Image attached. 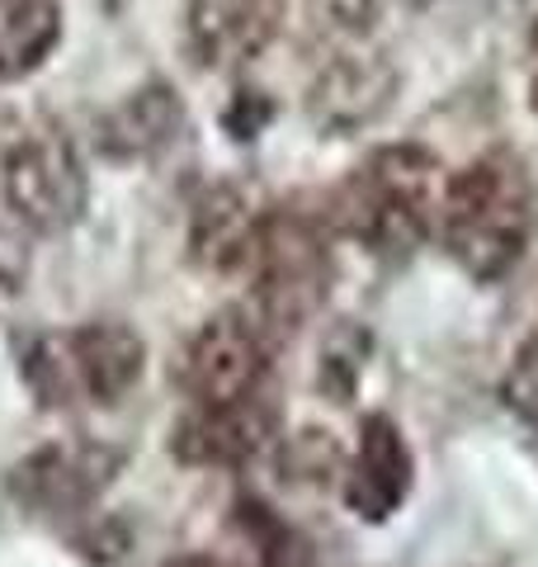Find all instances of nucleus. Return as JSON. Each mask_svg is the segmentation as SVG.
Instances as JSON below:
<instances>
[{"label": "nucleus", "mask_w": 538, "mask_h": 567, "mask_svg": "<svg viewBox=\"0 0 538 567\" xmlns=\"http://www.w3.org/2000/svg\"><path fill=\"white\" fill-rule=\"evenodd\" d=\"M392 95H397V66L387 62V52L350 48V52H335L331 62H321V71L312 76L308 118L321 133L345 137L379 123L387 114Z\"/></svg>", "instance_id": "7"}, {"label": "nucleus", "mask_w": 538, "mask_h": 567, "mask_svg": "<svg viewBox=\"0 0 538 567\" xmlns=\"http://www.w3.org/2000/svg\"><path fill=\"white\" fill-rule=\"evenodd\" d=\"M269 208L275 204H265L260 189H250L241 181L208 185L199 194V204H194V223H189L194 260L208 265V270H218V275H246Z\"/></svg>", "instance_id": "9"}, {"label": "nucleus", "mask_w": 538, "mask_h": 567, "mask_svg": "<svg viewBox=\"0 0 538 567\" xmlns=\"http://www.w3.org/2000/svg\"><path fill=\"white\" fill-rule=\"evenodd\" d=\"M444 162L416 142L379 147L331 194L327 223L379 256H411L439 223Z\"/></svg>", "instance_id": "1"}, {"label": "nucleus", "mask_w": 538, "mask_h": 567, "mask_svg": "<svg viewBox=\"0 0 538 567\" xmlns=\"http://www.w3.org/2000/svg\"><path fill=\"white\" fill-rule=\"evenodd\" d=\"M289 0H189L185 39L208 71H241L275 43Z\"/></svg>", "instance_id": "8"}, {"label": "nucleus", "mask_w": 538, "mask_h": 567, "mask_svg": "<svg viewBox=\"0 0 538 567\" xmlns=\"http://www.w3.org/2000/svg\"><path fill=\"white\" fill-rule=\"evenodd\" d=\"M529 110H534V118H538V71H534V81H529Z\"/></svg>", "instance_id": "17"}, {"label": "nucleus", "mask_w": 538, "mask_h": 567, "mask_svg": "<svg viewBox=\"0 0 538 567\" xmlns=\"http://www.w3.org/2000/svg\"><path fill=\"white\" fill-rule=\"evenodd\" d=\"M170 567H223L218 558H199V554H189V558H175Z\"/></svg>", "instance_id": "16"}, {"label": "nucleus", "mask_w": 538, "mask_h": 567, "mask_svg": "<svg viewBox=\"0 0 538 567\" xmlns=\"http://www.w3.org/2000/svg\"><path fill=\"white\" fill-rule=\"evenodd\" d=\"M435 233L477 284L515 270L529 241V181L510 152L477 156L448 175Z\"/></svg>", "instance_id": "2"}, {"label": "nucleus", "mask_w": 538, "mask_h": 567, "mask_svg": "<svg viewBox=\"0 0 538 567\" xmlns=\"http://www.w3.org/2000/svg\"><path fill=\"white\" fill-rule=\"evenodd\" d=\"M0 199L24 233H66L85 213V166L58 128L14 133L0 152Z\"/></svg>", "instance_id": "4"}, {"label": "nucleus", "mask_w": 538, "mask_h": 567, "mask_svg": "<svg viewBox=\"0 0 538 567\" xmlns=\"http://www.w3.org/2000/svg\"><path fill=\"white\" fill-rule=\"evenodd\" d=\"M373 10H379V0H312V20L331 33H345V39L369 33Z\"/></svg>", "instance_id": "15"}, {"label": "nucleus", "mask_w": 538, "mask_h": 567, "mask_svg": "<svg viewBox=\"0 0 538 567\" xmlns=\"http://www.w3.org/2000/svg\"><path fill=\"white\" fill-rule=\"evenodd\" d=\"M179 128H185V104L170 85L152 81L142 91H128L95 118V152L118 166L152 162L156 152H166L179 137Z\"/></svg>", "instance_id": "10"}, {"label": "nucleus", "mask_w": 538, "mask_h": 567, "mask_svg": "<svg viewBox=\"0 0 538 567\" xmlns=\"http://www.w3.org/2000/svg\"><path fill=\"white\" fill-rule=\"evenodd\" d=\"M48 369L58 388L52 393H76L95 406H114L142 383L147 369V341L128 322H85L43 346Z\"/></svg>", "instance_id": "6"}, {"label": "nucleus", "mask_w": 538, "mask_h": 567, "mask_svg": "<svg viewBox=\"0 0 538 567\" xmlns=\"http://www.w3.org/2000/svg\"><path fill=\"white\" fill-rule=\"evenodd\" d=\"M411 487V450L402 431L387 416H369L359 431V450L345 477V496L359 516L383 520L387 511L402 506V496Z\"/></svg>", "instance_id": "11"}, {"label": "nucleus", "mask_w": 538, "mask_h": 567, "mask_svg": "<svg viewBox=\"0 0 538 567\" xmlns=\"http://www.w3.org/2000/svg\"><path fill=\"white\" fill-rule=\"evenodd\" d=\"M327 275H331V260H327L321 223H312L308 213H293V208H269L260 241L246 265L250 312L269 331H293L321 308Z\"/></svg>", "instance_id": "3"}, {"label": "nucleus", "mask_w": 538, "mask_h": 567, "mask_svg": "<svg viewBox=\"0 0 538 567\" xmlns=\"http://www.w3.org/2000/svg\"><path fill=\"white\" fill-rule=\"evenodd\" d=\"M269 431V412L260 398L237 402V406H199L185 425H179L175 445L194 464H237V458L256 454Z\"/></svg>", "instance_id": "12"}, {"label": "nucleus", "mask_w": 538, "mask_h": 567, "mask_svg": "<svg viewBox=\"0 0 538 567\" xmlns=\"http://www.w3.org/2000/svg\"><path fill=\"white\" fill-rule=\"evenodd\" d=\"M62 43L58 0H0V81L39 71Z\"/></svg>", "instance_id": "13"}, {"label": "nucleus", "mask_w": 538, "mask_h": 567, "mask_svg": "<svg viewBox=\"0 0 538 567\" xmlns=\"http://www.w3.org/2000/svg\"><path fill=\"white\" fill-rule=\"evenodd\" d=\"M269 369V327L250 308H218L179 354V383L194 406H237L260 398Z\"/></svg>", "instance_id": "5"}, {"label": "nucleus", "mask_w": 538, "mask_h": 567, "mask_svg": "<svg viewBox=\"0 0 538 567\" xmlns=\"http://www.w3.org/2000/svg\"><path fill=\"white\" fill-rule=\"evenodd\" d=\"M500 398H506V406L529 425V431H538V331L519 341L515 360L506 364V379H500Z\"/></svg>", "instance_id": "14"}]
</instances>
